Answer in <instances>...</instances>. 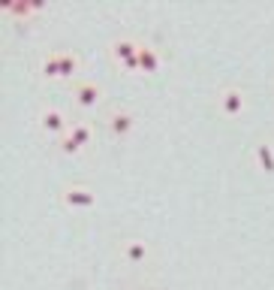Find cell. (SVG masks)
Segmentation results:
<instances>
[{
    "label": "cell",
    "mask_w": 274,
    "mask_h": 290,
    "mask_svg": "<svg viewBox=\"0 0 274 290\" xmlns=\"http://www.w3.org/2000/svg\"><path fill=\"white\" fill-rule=\"evenodd\" d=\"M88 142H91V127L72 121V127L60 136V151H63V154H75V151H82Z\"/></svg>",
    "instance_id": "6da1fadb"
},
{
    "label": "cell",
    "mask_w": 274,
    "mask_h": 290,
    "mask_svg": "<svg viewBox=\"0 0 274 290\" xmlns=\"http://www.w3.org/2000/svg\"><path fill=\"white\" fill-rule=\"evenodd\" d=\"M139 43H133V40H117V43H111V55H114V61L117 64H124L127 70H139Z\"/></svg>",
    "instance_id": "7a4b0ae2"
},
{
    "label": "cell",
    "mask_w": 274,
    "mask_h": 290,
    "mask_svg": "<svg viewBox=\"0 0 274 290\" xmlns=\"http://www.w3.org/2000/svg\"><path fill=\"white\" fill-rule=\"evenodd\" d=\"M72 97H75V103L82 106V109H94L100 103V97H103V88L94 85V82H78L72 88Z\"/></svg>",
    "instance_id": "3957f363"
},
{
    "label": "cell",
    "mask_w": 274,
    "mask_h": 290,
    "mask_svg": "<svg viewBox=\"0 0 274 290\" xmlns=\"http://www.w3.org/2000/svg\"><path fill=\"white\" fill-rule=\"evenodd\" d=\"M220 109H223V115H241L244 112V91L238 88H226L220 97H217Z\"/></svg>",
    "instance_id": "277c9868"
},
{
    "label": "cell",
    "mask_w": 274,
    "mask_h": 290,
    "mask_svg": "<svg viewBox=\"0 0 274 290\" xmlns=\"http://www.w3.org/2000/svg\"><path fill=\"white\" fill-rule=\"evenodd\" d=\"M39 127H43L46 133H52V136H63V133L69 130L63 112H57V109H46V112L39 115Z\"/></svg>",
    "instance_id": "5b68a950"
},
{
    "label": "cell",
    "mask_w": 274,
    "mask_h": 290,
    "mask_svg": "<svg viewBox=\"0 0 274 290\" xmlns=\"http://www.w3.org/2000/svg\"><path fill=\"white\" fill-rule=\"evenodd\" d=\"M63 200H66V206H72V209H91L94 206V191H88V188H66L63 191Z\"/></svg>",
    "instance_id": "8992f818"
},
{
    "label": "cell",
    "mask_w": 274,
    "mask_h": 290,
    "mask_svg": "<svg viewBox=\"0 0 274 290\" xmlns=\"http://www.w3.org/2000/svg\"><path fill=\"white\" fill-rule=\"evenodd\" d=\"M109 127H111L114 136H130L133 127H136V118H133L130 112H114V115L109 118Z\"/></svg>",
    "instance_id": "52a82bcc"
},
{
    "label": "cell",
    "mask_w": 274,
    "mask_h": 290,
    "mask_svg": "<svg viewBox=\"0 0 274 290\" xmlns=\"http://www.w3.org/2000/svg\"><path fill=\"white\" fill-rule=\"evenodd\" d=\"M139 70L142 72H157V70H160V55H157L151 46L139 49Z\"/></svg>",
    "instance_id": "ba28073f"
},
{
    "label": "cell",
    "mask_w": 274,
    "mask_h": 290,
    "mask_svg": "<svg viewBox=\"0 0 274 290\" xmlns=\"http://www.w3.org/2000/svg\"><path fill=\"white\" fill-rule=\"evenodd\" d=\"M124 254H127V260H130V263H142V260L148 257V248H145V242L133 239V242L124 245Z\"/></svg>",
    "instance_id": "9c48e42d"
},
{
    "label": "cell",
    "mask_w": 274,
    "mask_h": 290,
    "mask_svg": "<svg viewBox=\"0 0 274 290\" xmlns=\"http://www.w3.org/2000/svg\"><path fill=\"white\" fill-rule=\"evenodd\" d=\"M256 163L265 169V172H274V148L268 142H262L259 148H256Z\"/></svg>",
    "instance_id": "30bf717a"
},
{
    "label": "cell",
    "mask_w": 274,
    "mask_h": 290,
    "mask_svg": "<svg viewBox=\"0 0 274 290\" xmlns=\"http://www.w3.org/2000/svg\"><path fill=\"white\" fill-rule=\"evenodd\" d=\"M78 72V58L72 52H60V79H69Z\"/></svg>",
    "instance_id": "8fae6325"
},
{
    "label": "cell",
    "mask_w": 274,
    "mask_h": 290,
    "mask_svg": "<svg viewBox=\"0 0 274 290\" xmlns=\"http://www.w3.org/2000/svg\"><path fill=\"white\" fill-rule=\"evenodd\" d=\"M43 76L60 79V52H55V55H49V58L43 61Z\"/></svg>",
    "instance_id": "7c38bea8"
}]
</instances>
